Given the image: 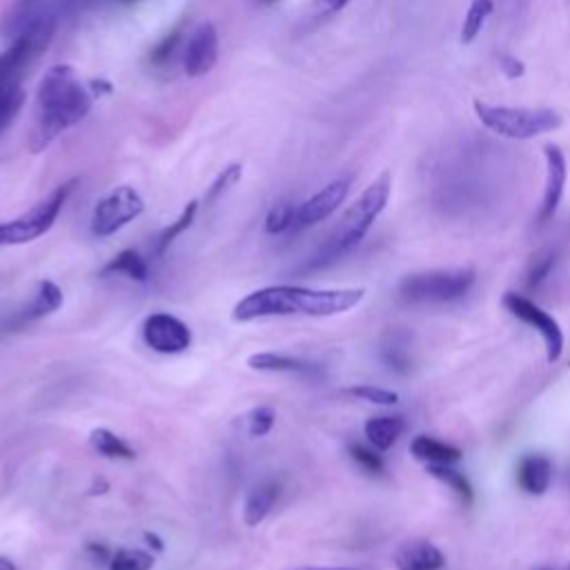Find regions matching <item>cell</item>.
<instances>
[{
    "mask_svg": "<svg viewBox=\"0 0 570 570\" xmlns=\"http://www.w3.org/2000/svg\"><path fill=\"white\" fill-rule=\"evenodd\" d=\"M263 3H274V0H263Z\"/></svg>",
    "mask_w": 570,
    "mask_h": 570,
    "instance_id": "obj_46",
    "label": "cell"
},
{
    "mask_svg": "<svg viewBox=\"0 0 570 570\" xmlns=\"http://www.w3.org/2000/svg\"><path fill=\"white\" fill-rule=\"evenodd\" d=\"M554 263H557L554 252H541V254H537L534 261L530 263L528 272H526V288H528V290L539 288V286L550 277Z\"/></svg>",
    "mask_w": 570,
    "mask_h": 570,
    "instance_id": "obj_33",
    "label": "cell"
},
{
    "mask_svg": "<svg viewBox=\"0 0 570 570\" xmlns=\"http://www.w3.org/2000/svg\"><path fill=\"white\" fill-rule=\"evenodd\" d=\"M348 394L359 399V401H368L374 406H394L399 401V394L386 388H377V386H352L348 388Z\"/></svg>",
    "mask_w": 570,
    "mask_h": 570,
    "instance_id": "obj_34",
    "label": "cell"
},
{
    "mask_svg": "<svg viewBox=\"0 0 570 570\" xmlns=\"http://www.w3.org/2000/svg\"><path fill=\"white\" fill-rule=\"evenodd\" d=\"M277 423V412L270 406H259L246 417V430L250 437H266Z\"/></svg>",
    "mask_w": 570,
    "mask_h": 570,
    "instance_id": "obj_32",
    "label": "cell"
},
{
    "mask_svg": "<svg viewBox=\"0 0 570 570\" xmlns=\"http://www.w3.org/2000/svg\"><path fill=\"white\" fill-rule=\"evenodd\" d=\"M406 430V421L399 414H379V417H370L363 426V432L370 441L372 448H377L379 452L390 450L399 437Z\"/></svg>",
    "mask_w": 570,
    "mask_h": 570,
    "instance_id": "obj_20",
    "label": "cell"
},
{
    "mask_svg": "<svg viewBox=\"0 0 570 570\" xmlns=\"http://www.w3.org/2000/svg\"><path fill=\"white\" fill-rule=\"evenodd\" d=\"M179 43H181V30H174V32H170L154 50H152V54H150V61H152V66H166L172 57H174V52H177V48H179Z\"/></svg>",
    "mask_w": 570,
    "mask_h": 570,
    "instance_id": "obj_35",
    "label": "cell"
},
{
    "mask_svg": "<svg viewBox=\"0 0 570 570\" xmlns=\"http://www.w3.org/2000/svg\"><path fill=\"white\" fill-rule=\"evenodd\" d=\"M352 188V179L350 177H341L332 183H328L326 188H321L314 197H310L308 201H303L297 208V219H294V230H306L312 228L321 221H326L328 217H332L343 201L348 199Z\"/></svg>",
    "mask_w": 570,
    "mask_h": 570,
    "instance_id": "obj_12",
    "label": "cell"
},
{
    "mask_svg": "<svg viewBox=\"0 0 570 570\" xmlns=\"http://www.w3.org/2000/svg\"><path fill=\"white\" fill-rule=\"evenodd\" d=\"M77 188H79V179H70L23 217L8 223H0V248L26 246L46 237L54 228L61 210L66 208L68 199L74 194Z\"/></svg>",
    "mask_w": 570,
    "mask_h": 570,
    "instance_id": "obj_6",
    "label": "cell"
},
{
    "mask_svg": "<svg viewBox=\"0 0 570 570\" xmlns=\"http://www.w3.org/2000/svg\"><path fill=\"white\" fill-rule=\"evenodd\" d=\"M394 566L397 570H443L446 554L434 543L414 539L397 548Z\"/></svg>",
    "mask_w": 570,
    "mask_h": 570,
    "instance_id": "obj_15",
    "label": "cell"
},
{
    "mask_svg": "<svg viewBox=\"0 0 570 570\" xmlns=\"http://www.w3.org/2000/svg\"><path fill=\"white\" fill-rule=\"evenodd\" d=\"M428 472L439 479L441 483H446L463 503H472L474 499V488L468 481V477L463 472H459L457 468H452V463H439V466H428Z\"/></svg>",
    "mask_w": 570,
    "mask_h": 570,
    "instance_id": "obj_27",
    "label": "cell"
},
{
    "mask_svg": "<svg viewBox=\"0 0 570 570\" xmlns=\"http://www.w3.org/2000/svg\"><path fill=\"white\" fill-rule=\"evenodd\" d=\"M143 341L159 354H181L192 346V330L168 312H154L143 321Z\"/></svg>",
    "mask_w": 570,
    "mask_h": 570,
    "instance_id": "obj_10",
    "label": "cell"
},
{
    "mask_svg": "<svg viewBox=\"0 0 570 570\" xmlns=\"http://www.w3.org/2000/svg\"><path fill=\"white\" fill-rule=\"evenodd\" d=\"M381 359L390 370L406 374L410 370V339L401 332L390 334L381 348Z\"/></svg>",
    "mask_w": 570,
    "mask_h": 570,
    "instance_id": "obj_26",
    "label": "cell"
},
{
    "mask_svg": "<svg viewBox=\"0 0 570 570\" xmlns=\"http://www.w3.org/2000/svg\"><path fill=\"white\" fill-rule=\"evenodd\" d=\"M501 306L521 323H526L528 328L537 330L539 337L543 339L546 346V361L548 363H557L563 354L566 348V339H563V330L557 323V319L546 312L541 306H537L532 299H528L526 294L519 292H506L501 299Z\"/></svg>",
    "mask_w": 570,
    "mask_h": 570,
    "instance_id": "obj_9",
    "label": "cell"
},
{
    "mask_svg": "<svg viewBox=\"0 0 570 570\" xmlns=\"http://www.w3.org/2000/svg\"><path fill=\"white\" fill-rule=\"evenodd\" d=\"M57 23L39 21L28 28L6 52H0V86L3 83H21L23 72L50 48L54 41Z\"/></svg>",
    "mask_w": 570,
    "mask_h": 570,
    "instance_id": "obj_7",
    "label": "cell"
},
{
    "mask_svg": "<svg viewBox=\"0 0 570 570\" xmlns=\"http://www.w3.org/2000/svg\"><path fill=\"white\" fill-rule=\"evenodd\" d=\"M294 570H359V568H319V566H303V568H294Z\"/></svg>",
    "mask_w": 570,
    "mask_h": 570,
    "instance_id": "obj_43",
    "label": "cell"
},
{
    "mask_svg": "<svg viewBox=\"0 0 570 570\" xmlns=\"http://www.w3.org/2000/svg\"><path fill=\"white\" fill-rule=\"evenodd\" d=\"M248 366L259 372H288V374H301V377H319L321 368L317 363H310L299 357L290 354H277V352H257L248 359Z\"/></svg>",
    "mask_w": 570,
    "mask_h": 570,
    "instance_id": "obj_16",
    "label": "cell"
},
{
    "mask_svg": "<svg viewBox=\"0 0 570 570\" xmlns=\"http://www.w3.org/2000/svg\"><path fill=\"white\" fill-rule=\"evenodd\" d=\"M157 563L154 554L143 548H121L112 554L110 570H152Z\"/></svg>",
    "mask_w": 570,
    "mask_h": 570,
    "instance_id": "obj_28",
    "label": "cell"
},
{
    "mask_svg": "<svg viewBox=\"0 0 570 570\" xmlns=\"http://www.w3.org/2000/svg\"><path fill=\"white\" fill-rule=\"evenodd\" d=\"M197 212H199V201H190V203L183 208V212L179 214V219H177L174 223H170L168 228H163V230L157 234V239H154V257H163V254L170 250V246H172L181 234H186V232L192 228V223H194V219H197Z\"/></svg>",
    "mask_w": 570,
    "mask_h": 570,
    "instance_id": "obj_23",
    "label": "cell"
},
{
    "mask_svg": "<svg viewBox=\"0 0 570 570\" xmlns=\"http://www.w3.org/2000/svg\"><path fill=\"white\" fill-rule=\"evenodd\" d=\"M86 550H88V554H90L94 561H101V563H110V559H112V552H110V548H108L106 543H97V541H90Z\"/></svg>",
    "mask_w": 570,
    "mask_h": 570,
    "instance_id": "obj_38",
    "label": "cell"
},
{
    "mask_svg": "<svg viewBox=\"0 0 570 570\" xmlns=\"http://www.w3.org/2000/svg\"><path fill=\"white\" fill-rule=\"evenodd\" d=\"M110 490V483L106 479H94V483L88 488V497H99V494H108Z\"/></svg>",
    "mask_w": 570,
    "mask_h": 570,
    "instance_id": "obj_39",
    "label": "cell"
},
{
    "mask_svg": "<svg viewBox=\"0 0 570 570\" xmlns=\"http://www.w3.org/2000/svg\"><path fill=\"white\" fill-rule=\"evenodd\" d=\"M494 12V0H470L468 12L461 23V43L470 46L477 41L481 30L486 28L488 19Z\"/></svg>",
    "mask_w": 570,
    "mask_h": 570,
    "instance_id": "obj_24",
    "label": "cell"
},
{
    "mask_svg": "<svg viewBox=\"0 0 570 570\" xmlns=\"http://www.w3.org/2000/svg\"><path fill=\"white\" fill-rule=\"evenodd\" d=\"M294 219H297V208L290 201H281L270 208L266 214V232L268 234H283L288 230H294Z\"/></svg>",
    "mask_w": 570,
    "mask_h": 570,
    "instance_id": "obj_30",
    "label": "cell"
},
{
    "mask_svg": "<svg viewBox=\"0 0 570 570\" xmlns=\"http://www.w3.org/2000/svg\"><path fill=\"white\" fill-rule=\"evenodd\" d=\"M0 570H19L10 557H0Z\"/></svg>",
    "mask_w": 570,
    "mask_h": 570,
    "instance_id": "obj_42",
    "label": "cell"
},
{
    "mask_svg": "<svg viewBox=\"0 0 570 570\" xmlns=\"http://www.w3.org/2000/svg\"><path fill=\"white\" fill-rule=\"evenodd\" d=\"M534 570H554V568H548V566H539V568H534Z\"/></svg>",
    "mask_w": 570,
    "mask_h": 570,
    "instance_id": "obj_45",
    "label": "cell"
},
{
    "mask_svg": "<svg viewBox=\"0 0 570 570\" xmlns=\"http://www.w3.org/2000/svg\"><path fill=\"white\" fill-rule=\"evenodd\" d=\"M348 454H350V459H352L363 472H368V474H372V477H381V474L386 472V461H383V457L379 454L377 448H368V446H363V443L352 441V443L348 446Z\"/></svg>",
    "mask_w": 570,
    "mask_h": 570,
    "instance_id": "obj_29",
    "label": "cell"
},
{
    "mask_svg": "<svg viewBox=\"0 0 570 570\" xmlns=\"http://www.w3.org/2000/svg\"><path fill=\"white\" fill-rule=\"evenodd\" d=\"M90 446L106 459H119V461H134L137 459V450L117 432H112L110 428H94L90 432Z\"/></svg>",
    "mask_w": 570,
    "mask_h": 570,
    "instance_id": "obj_22",
    "label": "cell"
},
{
    "mask_svg": "<svg viewBox=\"0 0 570 570\" xmlns=\"http://www.w3.org/2000/svg\"><path fill=\"white\" fill-rule=\"evenodd\" d=\"M90 88H92L90 92H92L94 97L112 94V90H114V88H112V83H108V81H92V83H90Z\"/></svg>",
    "mask_w": 570,
    "mask_h": 570,
    "instance_id": "obj_41",
    "label": "cell"
},
{
    "mask_svg": "<svg viewBox=\"0 0 570 570\" xmlns=\"http://www.w3.org/2000/svg\"><path fill=\"white\" fill-rule=\"evenodd\" d=\"M217 61H219V32L212 23H201L192 32L186 46V54H183L186 74L192 79L206 77L214 70Z\"/></svg>",
    "mask_w": 570,
    "mask_h": 570,
    "instance_id": "obj_13",
    "label": "cell"
},
{
    "mask_svg": "<svg viewBox=\"0 0 570 570\" xmlns=\"http://www.w3.org/2000/svg\"><path fill=\"white\" fill-rule=\"evenodd\" d=\"M241 177H243V166H241V163L228 166V168L214 179V183L210 186V190H208V194H206V203L212 206L214 201H219L230 188H234V186L241 181Z\"/></svg>",
    "mask_w": 570,
    "mask_h": 570,
    "instance_id": "obj_31",
    "label": "cell"
},
{
    "mask_svg": "<svg viewBox=\"0 0 570 570\" xmlns=\"http://www.w3.org/2000/svg\"><path fill=\"white\" fill-rule=\"evenodd\" d=\"M348 3H350V0H314L317 10H319L321 14H326V17L341 12L343 8H348Z\"/></svg>",
    "mask_w": 570,
    "mask_h": 570,
    "instance_id": "obj_37",
    "label": "cell"
},
{
    "mask_svg": "<svg viewBox=\"0 0 570 570\" xmlns=\"http://www.w3.org/2000/svg\"><path fill=\"white\" fill-rule=\"evenodd\" d=\"M499 68H501V72H503L506 79H521V77L526 74L523 61H519V59L512 57V54H501V57H499Z\"/></svg>",
    "mask_w": 570,
    "mask_h": 570,
    "instance_id": "obj_36",
    "label": "cell"
},
{
    "mask_svg": "<svg viewBox=\"0 0 570 570\" xmlns=\"http://www.w3.org/2000/svg\"><path fill=\"white\" fill-rule=\"evenodd\" d=\"M281 486L272 479H266L250 488L243 501V523L250 528H257L259 523L266 521V517L272 512L277 499H279Z\"/></svg>",
    "mask_w": 570,
    "mask_h": 570,
    "instance_id": "obj_17",
    "label": "cell"
},
{
    "mask_svg": "<svg viewBox=\"0 0 570 570\" xmlns=\"http://www.w3.org/2000/svg\"><path fill=\"white\" fill-rule=\"evenodd\" d=\"M119 3H123V6H132V3H137V0H119Z\"/></svg>",
    "mask_w": 570,
    "mask_h": 570,
    "instance_id": "obj_44",
    "label": "cell"
},
{
    "mask_svg": "<svg viewBox=\"0 0 570 570\" xmlns=\"http://www.w3.org/2000/svg\"><path fill=\"white\" fill-rule=\"evenodd\" d=\"M472 112L488 132L510 141H530L563 126V117L552 108H510L474 99Z\"/></svg>",
    "mask_w": 570,
    "mask_h": 570,
    "instance_id": "obj_4",
    "label": "cell"
},
{
    "mask_svg": "<svg viewBox=\"0 0 570 570\" xmlns=\"http://www.w3.org/2000/svg\"><path fill=\"white\" fill-rule=\"evenodd\" d=\"M92 103L94 94L79 81L72 66L50 68L37 94V123L28 143L30 152H46L63 132L90 114Z\"/></svg>",
    "mask_w": 570,
    "mask_h": 570,
    "instance_id": "obj_2",
    "label": "cell"
},
{
    "mask_svg": "<svg viewBox=\"0 0 570 570\" xmlns=\"http://www.w3.org/2000/svg\"><path fill=\"white\" fill-rule=\"evenodd\" d=\"M143 539H146V543H148L150 548H154L157 552H163V550H166V541H163L157 532H143Z\"/></svg>",
    "mask_w": 570,
    "mask_h": 570,
    "instance_id": "obj_40",
    "label": "cell"
},
{
    "mask_svg": "<svg viewBox=\"0 0 570 570\" xmlns=\"http://www.w3.org/2000/svg\"><path fill=\"white\" fill-rule=\"evenodd\" d=\"M117 274H123V277H128L132 281H139V283H146L150 279V266L139 250L128 248V250L119 252L101 270V277H117Z\"/></svg>",
    "mask_w": 570,
    "mask_h": 570,
    "instance_id": "obj_21",
    "label": "cell"
},
{
    "mask_svg": "<svg viewBox=\"0 0 570 570\" xmlns=\"http://www.w3.org/2000/svg\"><path fill=\"white\" fill-rule=\"evenodd\" d=\"M410 454L417 459V461H423L426 466H439V463H457L463 459V452L461 448L452 446V443H446V441H439L434 437H428V434H419L412 439L410 443Z\"/></svg>",
    "mask_w": 570,
    "mask_h": 570,
    "instance_id": "obj_19",
    "label": "cell"
},
{
    "mask_svg": "<svg viewBox=\"0 0 570 570\" xmlns=\"http://www.w3.org/2000/svg\"><path fill=\"white\" fill-rule=\"evenodd\" d=\"M143 212H146L143 197L130 186H119L97 203L90 230L97 239H108L121 232L132 221H137Z\"/></svg>",
    "mask_w": 570,
    "mask_h": 570,
    "instance_id": "obj_8",
    "label": "cell"
},
{
    "mask_svg": "<svg viewBox=\"0 0 570 570\" xmlns=\"http://www.w3.org/2000/svg\"><path fill=\"white\" fill-rule=\"evenodd\" d=\"M392 194V177L390 172L379 174L346 210L328 241L319 248V252L308 263V270H321L337 263L341 257L352 252L370 232L374 221L386 210Z\"/></svg>",
    "mask_w": 570,
    "mask_h": 570,
    "instance_id": "obj_3",
    "label": "cell"
},
{
    "mask_svg": "<svg viewBox=\"0 0 570 570\" xmlns=\"http://www.w3.org/2000/svg\"><path fill=\"white\" fill-rule=\"evenodd\" d=\"M63 301H66L63 290H61L54 281L43 279V281H39L37 294H34V299L30 301V306L17 314V323L23 326V323L39 321V319H43V317H48V314H54L57 310L63 308Z\"/></svg>",
    "mask_w": 570,
    "mask_h": 570,
    "instance_id": "obj_18",
    "label": "cell"
},
{
    "mask_svg": "<svg viewBox=\"0 0 570 570\" xmlns=\"http://www.w3.org/2000/svg\"><path fill=\"white\" fill-rule=\"evenodd\" d=\"M543 159H546V183H543V197L537 214V223L546 226L559 210L568 183V163L566 154L559 146L548 143L543 146Z\"/></svg>",
    "mask_w": 570,
    "mask_h": 570,
    "instance_id": "obj_11",
    "label": "cell"
},
{
    "mask_svg": "<svg viewBox=\"0 0 570 570\" xmlns=\"http://www.w3.org/2000/svg\"><path fill=\"white\" fill-rule=\"evenodd\" d=\"M366 299L363 288H303L268 286L246 294L232 308V321L250 323L274 317H337L354 310Z\"/></svg>",
    "mask_w": 570,
    "mask_h": 570,
    "instance_id": "obj_1",
    "label": "cell"
},
{
    "mask_svg": "<svg viewBox=\"0 0 570 570\" xmlns=\"http://www.w3.org/2000/svg\"><path fill=\"white\" fill-rule=\"evenodd\" d=\"M23 3H32V0H23Z\"/></svg>",
    "mask_w": 570,
    "mask_h": 570,
    "instance_id": "obj_47",
    "label": "cell"
},
{
    "mask_svg": "<svg viewBox=\"0 0 570 570\" xmlns=\"http://www.w3.org/2000/svg\"><path fill=\"white\" fill-rule=\"evenodd\" d=\"M474 270H428L399 281L397 294L406 306H446L463 299L474 286Z\"/></svg>",
    "mask_w": 570,
    "mask_h": 570,
    "instance_id": "obj_5",
    "label": "cell"
},
{
    "mask_svg": "<svg viewBox=\"0 0 570 570\" xmlns=\"http://www.w3.org/2000/svg\"><path fill=\"white\" fill-rule=\"evenodd\" d=\"M552 459L548 454L530 452L517 461L514 481L521 492L530 497H541L552 483Z\"/></svg>",
    "mask_w": 570,
    "mask_h": 570,
    "instance_id": "obj_14",
    "label": "cell"
},
{
    "mask_svg": "<svg viewBox=\"0 0 570 570\" xmlns=\"http://www.w3.org/2000/svg\"><path fill=\"white\" fill-rule=\"evenodd\" d=\"M26 90L21 83L0 86V134L8 132L26 106Z\"/></svg>",
    "mask_w": 570,
    "mask_h": 570,
    "instance_id": "obj_25",
    "label": "cell"
}]
</instances>
